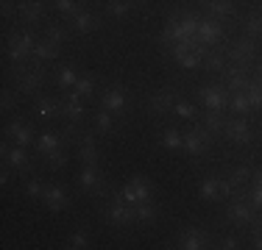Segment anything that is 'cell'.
I'll use <instances>...</instances> for the list:
<instances>
[{"instance_id": "1", "label": "cell", "mask_w": 262, "mask_h": 250, "mask_svg": "<svg viewBox=\"0 0 262 250\" xmlns=\"http://www.w3.org/2000/svg\"><path fill=\"white\" fill-rule=\"evenodd\" d=\"M36 39L28 34V31H20V34H11L9 36V59L14 64V72H26L28 70V59L34 56Z\"/></svg>"}, {"instance_id": "2", "label": "cell", "mask_w": 262, "mask_h": 250, "mask_svg": "<svg viewBox=\"0 0 262 250\" xmlns=\"http://www.w3.org/2000/svg\"><path fill=\"white\" fill-rule=\"evenodd\" d=\"M78 186H81L84 192H90V195H95V197H106V192H109V186H106V178L101 175V170H98V164H95V167L81 164Z\"/></svg>"}, {"instance_id": "3", "label": "cell", "mask_w": 262, "mask_h": 250, "mask_svg": "<svg viewBox=\"0 0 262 250\" xmlns=\"http://www.w3.org/2000/svg\"><path fill=\"white\" fill-rule=\"evenodd\" d=\"M123 200H126L128 206H137V203H145V200H151L154 195V186L148 184L142 175H134V178L128 181L126 186H123V192H117Z\"/></svg>"}, {"instance_id": "4", "label": "cell", "mask_w": 262, "mask_h": 250, "mask_svg": "<svg viewBox=\"0 0 262 250\" xmlns=\"http://www.w3.org/2000/svg\"><path fill=\"white\" fill-rule=\"evenodd\" d=\"M212 136H215V134H212L209 128H204V125H195L192 131H187V134H184V147H182V150H184L187 156H192V159H198V156H201L204 150L209 147Z\"/></svg>"}, {"instance_id": "5", "label": "cell", "mask_w": 262, "mask_h": 250, "mask_svg": "<svg viewBox=\"0 0 262 250\" xmlns=\"http://www.w3.org/2000/svg\"><path fill=\"white\" fill-rule=\"evenodd\" d=\"M198 97H201V103L207 106V111H223L229 106V97H232V92L226 89V86H217V84H207L198 89Z\"/></svg>"}, {"instance_id": "6", "label": "cell", "mask_w": 262, "mask_h": 250, "mask_svg": "<svg viewBox=\"0 0 262 250\" xmlns=\"http://www.w3.org/2000/svg\"><path fill=\"white\" fill-rule=\"evenodd\" d=\"M226 217H229V222H234V225H251V222H257V206L251 203V200H232L229 203V209H226Z\"/></svg>"}, {"instance_id": "7", "label": "cell", "mask_w": 262, "mask_h": 250, "mask_svg": "<svg viewBox=\"0 0 262 250\" xmlns=\"http://www.w3.org/2000/svg\"><path fill=\"white\" fill-rule=\"evenodd\" d=\"M221 39H223L221 20H215V17H201V22H198V31H195V42H198V45L209 47V45H217Z\"/></svg>"}, {"instance_id": "8", "label": "cell", "mask_w": 262, "mask_h": 250, "mask_svg": "<svg viewBox=\"0 0 262 250\" xmlns=\"http://www.w3.org/2000/svg\"><path fill=\"white\" fill-rule=\"evenodd\" d=\"M106 220H109L112 225H117V228L134 222L137 220V217H134V206H128L120 195H115V200H112L109 209H106Z\"/></svg>"}, {"instance_id": "9", "label": "cell", "mask_w": 262, "mask_h": 250, "mask_svg": "<svg viewBox=\"0 0 262 250\" xmlns=\"http://www.w3.org/2000/svg\"><path fill=\"white\" fill-rule=\"evenodd\" d=\"M223 136L234 145H251L254 134H251V125H248L243 117H234V120H226L223 125Z\"/></svg>"}, {"instance_id": "10", "label": "cell", "mask_w": 262, "mask_h": 250, "mask_svg": "<svg viewBox=\"0 0 262 250\" xmlns=\"http://www.w3.org/2000/svg\"><path fill=\"white\" fill-rule=\"evenodd\" d=\"M254 56H257V45H254L251 36H243V39L232 42V47H229V59L240 67H248L254 61Z\"/></svg>"}, {"instance_id": "11", "label": "cell", "mask_w": 262, "mask_h": 250, "mask_svg": "<svg viewBox=\"0 0 262 250\" xmlns=\"http://www.w3.org/2000/svg\"><path fill=\"white\" fill-rule=\"evenodd\" d=\"M101 106H103L106 111H112L115 117H120L123 111H126V106H128V97H126V92H123V86L120 84H112L109 89L103 92Z\"/></svg>"}, {"instance_id": "12", "label": "cell", "mask_w": 262, "mask_h": 250, "mask_svg": "<svg viewBox=\"0 0 262 250\" xmlns=\"http://www.w3.org/2000/svg\"><path fill=\"white\" fill-rule=\"evenodd\" d=\"M42 84H45V70L36 64V67H28L26 72H20V86H17V89H20L23 95H36V92L42 89Z\"/></svg>"}, {"instance_id": "13", "label": "cell", "mask_w": 262, "mask_h": 250, "mask_svg": "<svg viewBox=\"0 0 262 250\" xmlns=\"http://www.w3.org/2000/svg\"><path fill=\"white\" fill-rule=\"evenodd\" d=\"M182 250H204L209 247V234L204 228H184L182 236H179V245Z\"/></svg>"}, {"instance_id": "14", "label": "cell", "mask_w": 262, "mask_h": 250, "mask_svg": "<svg viewBox=\"0 0 262 250\" xmlns=\"http://www.w3.org/2000/svg\"><path fill=\"white\" fill-rule=\"evenodd\" d=\"M0 153H3V161L11 167V170H17V172H28L31 170V159H28L26 150H23V145H14V147L3 145Z\"/></svg>"}, {"instance_id": "15", "label": "cell", "mask_w": 262, "mask_h": 250, "mask_svg": "<svg viewBox=\"0 0 262 250\" xmlns=\"http://www.w3.org/2000/svg\"><path fill=\"white\" fill-rule=\"evenodd\" d=\"M248 84H251V78H248L246 67L234 64V67H226V70H223V86H226L229 92H246Z\"/></svg>"}, {"instance_id": "16", "label": "cell", "mask_w": 262, "mask_h": 250, "mask_svg": "<svg viewBox=\"0 0 262 250\" xmlns=\"http://www.w3.org/2000/svg\"><path fill=\"white\" fill-rule=\"evenodd\" d=\"M173 106H176V89H170V86L159 89L157 95H151V100H148V109L159 117L167 114V111H173Z\"/></svg>"}, {"instance_id": "17", "label": "cell", "mask_w": 262, "mask_h": 250, "mask_svg": "<svg viewBox=\"0 0 262 250\" xmlns=\"http://www.w3.org/2000/svg\"><path fill=\"white\" fill-rule=\"evenodd\" d=\"M42 203H45L51 211H64V209H70V197H67L64 186H59V184L45 186V195H42Z\"/></svg>"}, {"instance_id": "18", "label": "cell", "mask_w": 262, "mask_h": 250, "mask_svg": "<svg viewBox=\"0 0 262 250\" xmlns=\"http://www.w3.org/2000/svg\"><path fill=\"white\" fill-rule=\"evenodd\" d=\"M59 111H61V114H64L70 122H81V120L86 117V109H84V103L78 100L76 92H73V95H64V97L59 100Z\"/></svg>"}, {"instance_id": "19", "label": "cell", "mask_w": 262, "mask_h": 250, "mask_svg": "<svg viewBox=\"0 0 262 250\" xmlns=\"http://www.w3.org/2000/svg\"><path fill=\"white\" fill-rule=\"evenodd\" d=\"M78 159H81V164H86V167H95L98 164V150H95V136L92 134H81V139H78Z\"/></svg>"}, {"instance_id": "20", "label": "cell", "mask_w": 262, "mask_h": 250, "mask_svg": "<svg viewBox=\"0 0 262 250\" xmlns=\"http://www.w3.org/2000/svg\"><path fill=\"white\" fill-rule=\"evenodd\" d=\"M6 139H14L17 145H31V142H36L34 139V131H31V125L28 122H23V120H17V122H11L9 128H6Z\"/></svg>"}, {"instance_id": "21", "label": "cell", "mask_w": 262, "mask_h": 250, "mask_svg": "<svg viewBox=\"0 0 262 250\" xmlns=\"http://www.w3.org/2000/svg\"><path fill=\"white\" fill-rule=\"evenodd\" d=\"M17 11H20V17L26 22H39V17L45 14V3L42 0H23L17 6Z\"/></svg>"}, {"instance_id": "22", "label": "cell", "mask_w": 262, "mask_h": 250, "mask_svg": "<svg viewBox=\"0 0 262 250\" xmlns=\"http://www.w3.org/2000/svg\"><path fill=\"white\" fill-rule=\"evenodd\" d=\"M101 28V22H98L95 14H90V11H78L76 17H73V31H78V34H92V31Z\"/></svg>"}, {"instance_id": "23", "label": "cell", "mask_w": 262, "mask_h": 250, "mask_svg": "<svg viewBox=\"0 0 262 250\" xmlns=\"http://www.w3.org/2000/svg\"><path fill=\"white\" fill-rule=\"evenodd\" d=\"M207 14L215 20H229L234 14V3L232 0H207Z\"/></svg>"}, {"instance_id": "24", "label": "cell", "mask_w": 262, "mask_h": 250, "mask_svg": "<svg viewBox=\"0 0 262 250\" xmlns=\"http://www.w3.org/2000/svg\"><path fill=\"white\" fill-rule=\"evenodd\" d=\"M34 145H36V150H39V156H48V153H53V150L64 147V145H61V136L53 134V131H45V134H42Z\"/></svg>"}, {"instance_id": "25", "label": "cell", "mask_w": 262, "mask_h": 250, "mask_svg": "<svg viewBox=\"0 0 262 250\" xmlns=\"http://www.w3.org/2000/svg\"><path fill=\"white\" fill-rule=\"evenodd\" d=\"M34 59L36 61H53L59 59V45H53L51 39H39L34 47Z\"/></svg>"}, {"instance_id": "26", "label": "cell", "mask_w": 262, "mask_h": 250, "mask_svg": "<svg viewBox=\"0 0 262 250\" xmlns=\"http://www.w3.org/2000/svg\"><path fill=\"white\" fill-rule=\"evenodd\" d=\"M34 109H36V114H39L42 120H53V117L59 114V100H53V97H36Z\"/></svg>"}, {"instance_id": "27", "label": "cell", "mask_w": 262, "mask_h": 250, "mask_svg": "<svg viewBox=\"0 0 262 250\" xmlns=\"http://www.w3.org/2000/svg\"><path fill=\"white\" fill-rule=\"evenodd\" d=\"M157 206L151 203V200H145V203H137L134 206V217H137V222H142V225H151L154 220H157Z\"/></svg>"}, {"instance_id": "28", "label": "cell", "mask_w": 262, "mask_h": 250, "mask_svg": "<svg viewBox=\"0 0 262 250\" xmlns=\"http://www.w3.org/2000/svg\"><path fill=\"white\" fill-rule=\"evenodd\" d=\"M131 9H134V0H109V3H106V14H109L112 20H123Z\"/></svg>"}, {"instance_id": "29", "label": "cell", "mask_w": 262, "mask_h": 250, "mask_svg": "<svg viewBox=\"0 0 262 250\" xmlns=\"http://www.w3.org/2000/svg\"><path fill=\"white\" fill-rule=\"evenodd\" d=\"M204 67H207L209 72H223L226 70V56H223L221 50H207V56H204Z\"/></svg>"}, {"instance_id": "30", "label": "cell", "mask_w": 262, "mask_h": 250, "mask_svg": "<svg viewBox=\"0 0 262 250\" xmlns=\"http://www.w3.org/2000/svg\"><path fill=\"white\" fill-rule=\"evenodd\" d=\"M198 195H201V200H217V195H221V178H204L201 186H198Z\"/></svg>"}, {"instance_id": "31", "label": "cell", "mask_w": 262, "mask_h": 250, "mask_svg": "<svg viewBox=\"0 0 262 250\" xmlns=\"http://www.w3.org/2000/svg\"><path fill=\"white\" fill-rule=\"evenodd\" d=\"M45 39H51L53 45H64V42H70V28H64V25H48L45 28Z\"/></svg>"}, {"instance_id": "32", "label": "cell", "mask_w": 262, "mask_h": 250, "mask_svg": "<svg viewBox=\"0 0 262 250\" xmlns=\"http://www.w3.org/2000/svg\"><path fill=\"white\" fill-rule=\"evenodd\" d=\"M95 125H98V131H101V134H115L117 128H120V125L115 122V114H112V111H98V117H95Z\"/></svg>"}, {"instance_id": "33", "label": "cell", "mask_w": 262, "mask_h": 250, "mask_svg": "<svg viewBox=\"0 0 262 250\" xmlns=\"http://www.w3.org/2000/svg\"><path fill=\"white\" fill-rule=\"evenodd\" d=\"M162 147L182 150L184 147V134H179L176 128H165V134H162Z\"/></svg>"}, {"instance_id": "34", "label": "cell", "mask_w": 262, "mask_h": 250, "mask_svg": "<svg viewBox=\"0 0 262 250\" xmlns=\"http://www.w3.org/2000/svg\"><path fill=\"white\" fill-rule=\"evenodd\" d=\"M73 89H76L78 97H92L95 95V78H92V75H78V81H76Z\"/></svg>"}, {"instance_id": "35", "label": "cell", "mask_w": 262, "mask_h": 250, "mask_svg": "<svg viewBox=\"0 0 262 250\" xmlns=\"http://www.w3.org/2000/svg\"><path fill=\"white\" fill-rule=\"evenodd\" d=\"M223 125H226L223 111H207L204 114V128H209L212 134H223Z\"/></svg>"}, {"instance_id": "36", "label": "cell", "mask_w": 262, "mask_h": 250, "mask_svg": "<svg viewBox=\"0 0 262 250\" xmlns=\"http://www.w3.org/2000/svg\"><path fill=\"white\" fill-rule=\"evenodd\" d=\"M76 81H78V75H76L73 67H61L59 75H56V84H59L61 89H73V86H76Z\"/></svg>"}, {"instance_id": "37", "label": "cell", "mask_w": 262, "mask_h": 250, "mask_svg": "<svg viewBox=\"0 0 262 250\" xmlns=\"http://www.w3.org/2000/svg\"><path fill=\"white\" fill-rule=\"evenodd\" d=\"M246 97H248V103H251V109H262V84L259 81H251V84L246 86Z\"/></svg>"}, {"instance_id": "38", "label": "cell", "mask_w": 262, "mask_h": 250, "mask_svg": "<svg viewBox=\"0 0 262 250\" xmlns=\"http://www.w3.org/2000/svg\"><path fill=\"white\" fill-rule=\"evenodd\" d=\"M243 25H246V34L251 36V39H257V36H262V14H257V11H254V14H248Z\"/></svg>"}, {"instance_id": "39", "label": "cell", "mask_w": 262, "mask_h": 250, "mask_svg": "<svg viewBox=\"0 0 262 250\" xmlns=\"http://www.w3.org/2000/svg\"><path fill=\"white\" fill-rule=\"evenodd\" d=\"M229 106H232V111H240V114H248V111H251V103H248L246 92H232Z\"/></svg>"}, {"instance_id": "40", "label": "cell", "mask_w": 262, "mask_h": 250, "mask_svg": "<svg viewBox=\"0 0 262 250\" xmlns=\"http://www.w3.org/2000/svg\"><path fill=\"white\" fill-rule=\"evenodd\" d=\"M45 161H48V167H51V170H61V167L67 164V150H64V147L53 150V153L45 156Z\"/></svg>"}, {"instance_id": "41", "label": "cell", "mask_w": 262, "mask_h": 250, "mask_svg": "<svg viewBox=\"0 0 262 250\" xmlns=\"http://www.w3.org/2000/svg\"><path fill=\"white\" fill-rule=\"evenodd\" d=\"M173 111H176L182 120H195V106L187 103V100H176V106H173Z\"/></svg>"}, {"instance_id": "42", "label": "cell", "mask_w": 262, "mask_h": 250, "mask_svg": "<svg viewBox=\"0 0 262 250\" xmlns=\"http://www.w3.org/2000/svg\"><path fill=\"white\" fill-rule=\"evenodd\" d=\"M26 195L28 197H42L45 195V184H42L39 178H28L26 181Z\"/></svg>"}, {"instance_id": "43", "label": "cell", "mask_w": 262, "mask_h": 250, "mask_svg": "<svg viewBox=\"0 0 262 250\" xmlns=\"http://www.w3.org/2000/svg\"><path fill=\"white\" fill-rule=\"evenodd\" d=\"M229 178L234 181V186H243V184H246L248 178H251V167H246V164L234 167V170H232V175H229Z\"/></svg>"}, {"instance_id": "44", "label": "cell", "mask_w": 262, "mask_h": 250, "mask_svg": "<svg viewBox=\"0 0 262 250\" xmlns=\"http://www.w3.org/2000/svg\"><path fill=\"white\" fill-rule=\"evenodd\" d=\"M81 247H90V234H86L84 228L70 236V250H81Z\"/></svg>"}, {"instance_id": "45", "label": "cell", "mask_w": 262, "mask_h": 250, "mask_svg": "<svg viewBox=\"0 0 262 250\" xmlns=\"http://www.w3.org/2000/svg\"><path fill=\"white\" fill-rule=\"evenodd\" d=\"M56 11H61V14H67V17H76L81 9L76 6V0H56Z\"/></svg>"}, {"instance_id": "46", "label": "cell", "mask_w": 262, "mask_h": 250, "mask_svg": "<svg viewBox=\"0 0 262 250\" xmlns=\"http://www.w3.org/2000/svg\"><path fill=\"white\" fill-rule=\"evenodd\" d=\"M17 106V95L11 89H3V100H0V109L3 111H11Z\"/></svg>"}, {"instance_id": "47", "label": "cell", "mask_w": 262, "mask_h": 250, "mask_svg": "<svg viewBox=\"0 0 262 250\" xmlns=\"http://www.w3.org/2000/svg\"><path fill=\"white\" fill-rule=\"evenodd\" d=\"M237 192V186H234V181L232 178H221V195H226V197H232Z\"/></svg>"}, {"instance_id": "48", "label": "cell", "mask_w": 262, "mask_h": 250, "mask_svg": "<svg viewBox=\"0 0 262 250\" xmlns=\"http://www.w3.org/2000/svg\"><path fill=\"white\" fill-rule=\"evenodd\" d=\"M237 245H240V242H237V236H223V239L217 242V247H221V250H234Z\"/></svg>"}, {"instance_id": "49", "label": "cell", "mask_w": 262, "mask_h": 250, "mask_svg": "<svg viewBox=\"0 0 262 250\" xmlns=\"http://www.w3.org/2000/svg\"><path fill=\"white\" fill-rule=\"evenodd\" d=\"M248 200H251V203L257 206V209H262V186H259V184L251 189V195H248Z\"/></svg>"}, {"instance_id": "50", "label": "cell", "mask_w": 262, "mask_h": 250, "mask_svg": "<svg viewBox=\"0 0 262 250\" xmlns=\"http://www.w3.org/2000/svg\"><path fill=\"white\" fill-rule=\"evenodd\" d=\"M254 247L262 250V222L254 225Z\"/></svg>"}, {"instance_id": "51", "label": "cell", "mask_w": 262, "mask_h": 250, "mask_svg": "<svg viewBox=\"0 0 262 250\" xmlns=\"http://www.w3.org/2000/svg\"><path fill=\"white\" fill-rule=\"evenodd\" d=\"M0 9H3V17H6V20L14 14V6H11V0H3V6H0Z\"/></svg>"}, {"instance_id": "52", "label": "cell", "mask_w": 262, "mask_h": 250, "mask_svg": "<svg viewBox=\"0 0 262 250\" xmlns=\"http://www.w3.org/2000/svg\"><path fill=\"white\" fill-rule=\"evenodd\" d=\"M9 181H11V172H9V164H6L3 170H0V184L6 186V184H9Z\"/></svg>"}, {"instance_id": "53", "label": "cell", "mask_w": 262, "mask_h": 250, "mask_svg": "<svg viewBox=\"0 0 262 250\" xmlns=\"http://www.w3.org/2000/svg\"><path fill=\"white\" fill-rule=\"evenodd\" d=\"M257 81H259V84H262V61H259V64H257Z\"/></svg>"}, {"instance_id": "54", "label": "cell", "mask_w": 262, "mask_h": 250, "mask_svg": "<svg viewBox=\"0 0 262 250\" xmlns=\"http://www.w3.org/2000/svg\"><path fill=\"white\" fill-rule=\"evenodd\" d=\"M257 184H259V186H262V170H259V172H257Z\"/></svg>"}, {"instance_id": "55", "label": "cell", "mask_w": 262, "mask_h": 250, "mask_svg": "<svg viewBox=\"0 0 262 250\" xmlns=\"http://www.w3.org/2000/svg\"><path fill=\"white\" fill-rule=\"evenodd\" d=\"M134 3H145V0H134Z\"/></svg>"}]
</instances>
